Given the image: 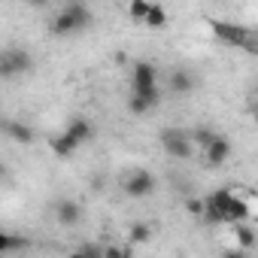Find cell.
<instances>
[{
    "label": "cell",
    "mask_w": 258,
    "mask_h": 258,
    "mask_svg": "<svg viewBox=\"0 0 258 258\" xmlns=\"http://www.w3.org/2000/svg\"><path fill=\"white\" fill-rule=\"evenodd\" d=\"M234 234H237V240H240L243 249H249V246L255 243V231H252L249 225H234Z\"/></svg>",
    "instance_id": "obj_19"
},
{
    "label": "cell",
    "mask_w": 258,
    "mask_h": 258,
    "mask_svg": "<svg viewBox=\"0 0 258 258\" xmlns=\"http://www.w3.org/2000/svg\"><path fill=\"white\" fill-rule=\"evenodd\" d=\"M185 207H188V213H201V210H204V204H201V201H188Z\"/></svg>",
    "instance_id": "obj_22"
},
{
    "label": "cell",
    "mask_w": 258,
    "mask_h": 258,
    "mask_svg": "<svg viewBox=\"0 0 258 258\" xmlns=\"http://www.w3.org/2000/svg\"><path fill=\"white\" fill-rule=\"evenodd\" d=\"M152 191H155V176L146 167H137V170L127 173V179H124V195L127 198H149Z\"/></svg>",
    "instance_id": "obj_7"
},
{
    "label": "cell",
    "mask_w": 258,
    "mask_h": 258,
    "mask_svg": "<svg viewBox=\"0 0 258 258\" xmlns=\"http://www.w3.org/2000/svg\"><path fill=\"white\" fill-rule=\"evenodd\" d=\"M161 140V149L170 155V158H191L195 146H191V137L185 127H164V131L158 134Z\"/></svg>",
    "instance_id": "obj_6"
},
{
    "label": "cell",
    "mask_w": 258,
    "mask_h": 258,
    "mask_svg": "<svg viewBox=\"0 0 258 258\" xmlns=\"http://www.w3.org/2000/svg\"><path fill=\"white\" fill-rule=\"evenodd\" d=\"M91 22H94V13H91L85 4H67V7H61L58 16L52 19V34L67 37V34L85 31Z\"/></svg>",
    "instance_id": "obj_3"
},
{
    "label": "cell",
    "mask_w": 258,
    "mask_h": 258,
    "mask_svg": "<svg viewBox=\"0 0 258 258\" xmlns=\"http://www.w3.org/2000/svg\"><path fill=\"white\" fill-rule=\"evenodd\" d=\"M49 146H52V152L58 155V158H70L79 146H76V140H70L67 134H58V137H52L49 140Z\"/></svg>",
    "instance_id": "obj_13"
},
{
    "label": "cell",
    "mask_w": 258,
    "mask_h": 258,
    "mask_svg": "<svg viewBox=\"0 0 258 258\" xmlns=\"http://www.w3.org/2000/svg\"><path fill=\"white\" fill-rule=\"evenodd\" d=\"M0 176H4V167H0Z\"/></svg>",
    "instance_id": "obj_24"
},
{
    "label": "cell",
    "mask_w": 258,
    "mask_h": 258,
    "mask_svg": "<svg viewBox=\"0 0 258 258\" xmlns=\"http://www.w3.org/2000/svg\"><path fill=\"white\" fill-rule=\"evenodd\" d=\"M70 140H76V146H85L91 137H94V124L85 118V115H76V118H70V124H67V131H64Z\"/></svg>",
    "instance_id": "obj_10"
},
{
    "label": "cell",
    "mask_w": 258,
    "mask_h": 258,
    "mask_svg": "<svg viewBox=\"0 0 258 258\" xmlns=\"http://www.w3.org/2000/svg\"><path fill=\"white\" fill-rule=\"evenodd\" d=\"M28 240L25 237H16V234H0V255L4 252H16V249H25Z\"/></svg>",
    "instance_id": "obj_15"
},
{
    "label": "cell",
    "mask_w": 258,
    "mask_h": 258,
    "mask_svg": "<svg viewBox=\"0 0 258 258\" xmlns=\"http://www.w3.org/2000/svg\"><path fill=\"white\" fill-rule=\"evenodd\" d=\"M55 222L64 225V228L79 225V222H82V207H79L76 201H70V198L58 201V204H55Z\"/></svg>",
    "instance_id": "obj_8"
},
{
    "label": "cell",
    "mask_w": 258,
    "mask_h": 258,
    "mask_svg": "<svg viewBox=\"0 0 258 258\" xmlns=\"http://www.w3.org/2000/svg\"><path fill=\"white\" fill-rule=\"evenodd\" d=\"M195 85H198V79H195V73H191V70L176 67V70L170 73V91H173V94H191V91H195Z\"/></svg>",
    "instance_id": "obj_11"
},
{
    "label": "cell",
    "mask_w": 258,
    "mask_h": 258,
    "mask_svg": "<svg viewBox=\"0 0 258 258\" xmlns=\"http://www.w3.org/2000/svg\"><path fill=\"white\" fill-rule=\"evenodd\" d=\"M149 237H152V228L143 225V222L131 225V231H127V240H131V243H149Z\"/></svg>",
    "instance_id": "obj_16"
},
{
    "label": "cell",
    "mask_w": 258,
    "mask_h": 258,
    "mask_svg": "<svg viewBox=\"0 0 258 258\" xmlns=\"http://www.w3.org/2000/svg\"><path fill=\"white\" fill-rule=\"evenodd\" d=\"M191 137V146H201V149H207L210 146V140L216 137V131H210V127H198L195 134H188Z\"/></svg>",
    "instance_id": "obj_18"
},
{
    "label": "cell",
    "mask_w": 258,
    "mask_h": 258,
    "mask_svg": "<svg viewBox=\"0 0 258 258\" xmlns=\"http://www.w3.org/2000/svg\"><path fill=\"white\" fill-rule=\"evenodd\" d=\"M204 219L213 222V225H222V222H231V225H243L249 216H252V207L234 195L231 188H216L213 195H207L204 201Z\"/></svg>",
    "instance_id": "obj_2"
},
{
    "label": "cell",
    "mask_w": 258,
    "mask_h": 258,
    "mask_svg": "<svg viewBox=\"0 0 258 258\" xmlns=\"http://www.w3.org/2000/svg\"><path fill=\"white\" fill-rule=\"evenodd\" d=\"M31 67H34V55L28 49H22V46L0 52V79L25 76V73H31Z\"/></svg>",
    "instance_id": "obj_5"
},
{
    "label": "cell",
    "mask_w": 258,
    "mask_h": 258,
    "mask_svg": "<svg viewBox=\"0 0 258 258\" xmlns=\"http://www.w3.org/2000/svg\"><path fill=\"white\" fill-rule=\"evenodd\" d=\"M158 103H161L158 67L152 61H137L134 70H131V100H127V109L134 115H143Z\"/></svg>",
    "instance_id": "obj_1"
},
{
    "label": "cell",
    "mask_w": 258,
    "mask_h": 258,
    "mask_svg": "<svg viewBox=\"0 0 258 258\" xmlns=\"http://www.w3.org/2000/svg\"><path fill=\"white\" fill-rule=\"evenodd\" d=\"M228 258H246L243 252H228Z\"/></svg>",
    "instance_id": "obj_23"
},
{
    "label": "cell",
    "mask_w": 258,
    "mask_h": 258,
    "mask_svg": "<svg viewBox=\"0 0 258 258\" xmlns=\"http://www.w3.org/2000/svg\"><path fill=\"white\" fill-rule=\"evenodd\" d=\"M100 258H127V252H121V249H115V246H109Z\"/></svg>",
    "instance_id": "obj_21"
},
{
    "label": "cell",
    "mask_w": 258,
    "mask_h": 258,
    "mask_svg": "<svg viewBox=\"0 0 258 258\" xmlns=\"http://www.w3.org/2000/svg\"><path fill=\"white\" fill-rule=\"evenodd\" d=\"M210 28H213V34H216V40H219V43L234 46V49H246V52H258V49H255V46H258L255 31H249V28H243V25L222 22V19H213V22H210Z\"/></svg>",
    "instance_id": "obj_4"
},
{
    "label": "cell",
    "mask_w": 258,
    "mask_h": 258,
    "mask_svg": "<svg viewBox=\"0 0 258 258\" xmlns=\"http://www.w3.org/2000/svg\"><path fill=\"white\" fill-rule=\"evenodd\" d=\"M7 134H10V137H13L16 143H22V146L34 143V127H31L28 121H19V118L7 121Z\"/></svg>",
    "instance_id": "obj_12"
},
{
    "label": "cell",
    "mask_w": 258,
    "mask_h": 258,
    "mask_svg": "<svg viewBox=\"0 0 258 258\" xmlns=\"http://www.w3.org/2000/svg\"><path fill=\"white\" fill-rule=\"evenodd\" d=\"M149 7H152V4H146V0H131V4H127V16H131L134 22H140V25H143V19H146Z\"/></svg>",
    "instance_id": "obj_17"
},
{
    "label": "cell",
    "mask_w": 258,
    "mask_h": 258,
    "mask_svg": "<svg viewBox=\"0 0 258 258\" xmlns=\"http://www.w3.org/2000/svg\"><path fill=\"white\" fill-rule=\"evenodd\" d=\"M204 152H207V164H210V167H219V164H225V161L231 158V140L222 137V134H216Z\"/></svg>",
    "instance_id": "obj_9"
},
{
    "label": "cell",
    "mask_w": 258,
    "mask_h": 258,
    "mask_svg": "<svg viewBox=\"0 0 258 258\" xmlns=\"http://www.w3.org/2000/svg\"><path fill=\"white\" fill-rule=\"evenodd\" d=\"M143 25H146V28H152V31L167 28V10L152 4V7H149V13H146V19H143Z\"/></svg>",
    "instance_id": "obj_14"
},
{
    "label": "cell",
    "mask_w": 258,
    "mask_h": 258,
    "mask_svg": "<svg viewBox=\"0 0 258 258\" xmlns=\"http://www.w3.org/2000/svg\"><path fill=\"white\" fill-rule=\"evenodd\" d=\"M70 258H100V252H97L94 246H82V249L70 252Z\"/></svg>",
    "instance_id": "obj_20"
}]
</instances>
